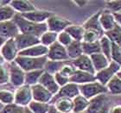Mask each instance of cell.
Returning a JSON list of instances; mask_svg holds the SVG:
<instances>
[{
  "label": "cell",
  "mask_w": 121,
  "mask_h": 113,
  "mask_svg": "<svg viewBox=\"0 0 121 113\" xmlns=\"http://www.w3.org/2000/svg\"><path fill=\"white\" fill-rule=\"evenodd\" d=\"M18 53L19 51L17 49L14 38L7 39L6 42L4 43V45L0 48V54L8 63L15 61V60L18 56Z\"/></svg>",
  "instance_id": "obj_7"
},
{
  "label": "cell",
  "mask_w": 121,
  "mask_h": 113,
  "mask_svg": "<svg viewBox=\"0 0 121 113\" xmlns=\"http://www.w3.org/2000/svg\"><path fill=\"white\" fill-rule=\"evenodd\" d=\"M17 26L16 23L11 21L7 22H0V37L10 39V38H15L19 34Z\"/></svg>",
  "instance_id": "obj_15"
},
{
  "label": "cell",
  "mask_w": 121,
  "mask_h": 113,
  "mask_svg": "<svg viewBox=\"0 0 121 113\" xmlns=\"http://www.w3.org/2000/svg\"><path fill=\"white\" fill-rule=\"evenodd\" d=\"M24 113H34V112L29 108L28 106H26V107H24Z\"/></svg>",
  "instance_id": "obj_50"
},
{
  "label": "cell",
  "mask_w": 121,
  "mask_h": 113,
  "mask_svg": "<svg viewBox=\"0 0 121 113\" xmlns=\"http://www.w3.org/2000/svg\"><path fill=\"white\" fill-rule=\"evenodd\" d=\"M29 108L34 113H48L50 105L47 103H41L32 100L28 105Z\"/></svg>",
  "instance_id": "obj_34"
},
{
  "label": "cell",
  "mask_w": 121,
  "mask_h": 113,
  "mask_svg": "<svg viewBox=\"0 0 121 113\" xmlns=\"http://www.w3.org/2000/svg\"><path fill=\"white\" fill-rule=\"evenodd\" d=\"M73 4H75L78 7H83V6H85V5L87 4V1H73Z\"/></svg>",
  "instance_id": "obj_47"
},
{
  "label": "cell",
  "mask_w": 121,
  "mask_h": 113,
  "mask_svg": "<svg viewBox=\"0 0 121 113\" xmlns=\"http://www.w3.org/2000/svg\"><path fill=\"white\" fill-rule=\"evenodd\" d=\"M13 22L17 26L18 30L21 34L32 35L40 38L41 35L46 31H48V27L46 23H35L27 20L23 17L20 14L17 13V15L12 19Z\"/></svg>",
  "instance_id": "obj_1"
},
{
  "label": "cell",
  "mask_w": 121,
  "mask_h": 113,
  "mask_svg": "<svg viewBox=\"0 0 121 113\" xmlns=\"http://www.w3.org/2000/svg\"><path fill=\"white\" fill-rule=\"evenodd\" d=\"M82 50H83L84 54H86L88 56L101 53L99 41L93 42H82Z\"/></svg>",
  "instance_id": "obj_27"
},
{
  "label": "cell",
  "mask_w": 121,
  "mask_h": 113,
  "mask_svg": "<svg viewBox=\"0 0 121 113\" xmlns=\"http://www.w3.org/2000/svg\"><path fill=\"white\" fill-rule=\"evenodd\" d=\"M6 40H7V39H5V38L0 37V48H1V47L4 45V43L6 42Z\"/></svg>",
  "instance_id": "obj_49"
},
{
  "label": "cell",
  "mask_w": 121,
  "mask_h": 113,
  "mask_svg": "<svg viewBox=\"0 0 121 113\" xmlns=\"http://www.w3.org/2000/svg\"><path fill=\"white\" fill-rule=\"evenodd\" d=\"M55 107L61 113H73V99L69 98H59L53 104Z\"/></svg>",
  "instance_id": "obj_23"
},
{
  "label": "cell",
  "mask_w": 121,
  "mask_h": 113,
  "mask_svg": "<svg viewBox=\"0 0 121 113\" xmlns=\"http://www.w3.org/2000/svg\"><path fill=\"white\" fill-rule=\"evenodd\" d=\"M80 89L79 85L73 83H68L66 85L60 88V90L56 95H54L53 98L49 105H53L57 99L59 98H69V99H73V98L80 95Z\"/></svg>",
  "instance_id": "obj_8"
},
{
  "label": "cell",
  "mask_w": 121,
  "mask_h": 113,
  "mask_svg": "<svg viewBox=\"0 0 121 113\" xmlns=\"http://www.w3.org/2000/svg\"><path fill=\"white\" fill-rule=\"evenodd\" d=\"M73 113H74V112H73ZM81 113H86V111H84V112H81Z\"/></svg>",
  "instance_id": "obj_54"
},
{
  "label": "cell",
  "mask_w": 121,
  "mask_h": 113,
  "mask_svg": "<svg viewBox=\"0 0 121 113\" xmlns=\"http://www.w3.org/2000/svg\"><path fill=\"white\" fill-rule=\"evenodd\" d=\"M57 38H58V34L57 33L48 30V31H46L45 33H43V35H41L40 43L42 45L48 48L56 42H57Z\"/></svg>",
  "instance_id": "obj_30"
},
{
  "label": "cell",
  "mask_w": 121,
  "mask_h": 113,
  "mask_svg": "<svg viewBox=\"0 0 121 113\" xmlns=\"http://www.w3.org/2000/svg\"><path fill=\"white\" fill-rule=\"evenodd\" d=\"M33 100L31 86L24 85L17 88L14 92V103L23 107H26Z\"/></svg>",
  "instance_id": "obj_6"
},
{
  "label": "cell",
  "mask_w": 121,
  "mask_h": 113,
  "mask_svg": "<svg viewBox=\"0 0 121 113\" xmlns=\"http://www.w3.org/2000/svg\"><path fill=\"white\" fill-rule=\"evenodd\" d=\"M106 36L108 37L112 42L121 47V27L118 23H116L115 27L112 30L106 32Z\"/></svg>",
  "instance_id": "obj_32"
},
{
  "label": "cell",
  "mask_w": 121,
  "mask_h": 113,
  "mask_svg": "<svg viewBox=\"0 0 121 113\" xmlns=\"http://www.w3.org/2000/svg\"><path fill=\"white\" fill-rule=\"evenodd\" d=\"M76 70H77V69L74 67V66H73L72 63H69L68 61V62L65 63V65L63 66L62 68L60 69V71L59 73H60L61 74L67 76V77H68V78L70 79V77L74 73V72H75Z\"/></svg>",
  "instance_id": "obj_42"
},
{
  "label": "cell",
  "mask_w": 121,
  "mask_h": 113,
  "mask_svg": "<svg viewBox=\"0 0 121 113\" xmlns=\"http://www.w3.org/2000/svg\"><path fill=\"white\" fill-rule=\"evenodd\" d=\"M48 48L42 44L33 46L31 48H26L24 50H22L18 53V56H24V57H33L38 58L43 57V56H47Z\"/></svg>",
  "instance_id": "obj_17"
},
{
  "label": "cell",
  "mask_w": 121,
  "mask_h": 113,
  "mask_svg": "<svg viewBox=\"0 0 121 113\" xmlns=\"http://www.w3.org/2000/svg\"><path fill=\"white\" fill-rule=\"evenodd\" d=\"M15 42L18 51L20 52L26 48H31L33 46L40 44V38L32 35H26L19 33L15 38Z\"/></svg>",
  "instance_id": "obj_11"
},
{
  "label": "cell",
  "mask_w": 121,
  "mask_h": 113,
  "mask_svg": "<svg viewBox=\"0 0 121 113\" xmlns=\"http://www.w3.org/2000/svg\"><path fill=\"white\" fill-rule=\"evenodd\" d=\"M110 113H121V105L113 106L110 111Z\"/></svg>",
  "instance_id": "obj_46"
},
{
  "label": "cell",
  "mask_w": 121,
  "mask_h": 113,
  "mask_svg": "<svg viewBox=\"0 0 121 113\" xmlns=\"http://www.w3.org/2000/svg\"><path fill=\"white\" fill-rule=\"evenodd\" d=\"M46 24L48 27V30L59 34L62 31H65L66 29L68 28L69 25H71L72 23L68 19H65L61 17L53 14L47 20Z\"/></svg>",
  "instance_id": "obj_10"
},
{
  "label": "cell",
  "mask_w": 121,
  "mask_h": 113,
  "mask_svg": "<svg viewBox=\"0 0 121 113\" xmlns=\"http://www.w3.org/2000/svg\"><path fill=\"white\" fill-rule=\"evenodd\" d=\"M106 87L112 94H121V79L115 75L107 83Z\"/></svg>",
  "instance_id": "obj_33"
},
{
  "label": "cell",
  "mask_w": 121,
  "mask_h": 113,
  "mask_svg": "<svg viewBox=\"0 0 121 113\" xmlns=\"http://www.w3.org/2000/svg\"><path fill=\"white\" fill-rule=\"evenodd\" d=\"M38 84L43 85V87L46 88L48 92H50L53 95H56L60 88L58 85V84L56 83L53 74H50V73H47L45 71H44L43 74L42 75L40 80H39Z\"/></svg>",
  "instance_id": "obj_16"
},
{
  "label": "cell",
  "mask_w": 121,
  "mask_h": 113,
  "mask_svg": "<svg viewBox=\"0 0 121 113\" xmlns=\"http://www.w3.org/2000/svg\"><path fill=\"white\" fill-rule=\"evenodd\" d=\"M8 67H9L10 84L17 88L24 85L25 84V72L15 61L8 63Z\"/></svg>",
  "instance_id": "obj_5"
},
{
  "label": "cell",
  "mask_w": 121,
  "mask_h": 113,
  "mask_svg": "<svg viewBox=\"0 0 121 113\" xmlns=\"http://www.w3.org/2000/svg\"><path fill=\"white\" fill-rule=\"evenodd\" d=\"M54 77H55V80H56V83L58 84V85L60 87H62V86L66 85L67 84L70 83L69 78L65 75H63V74H61V73H59V72L56 73V74L54 75Z\"/></svg>",
  "instance_id": "obj_44"
},
{
  "label": "cell",
  "mask_w": 121,
  "mask_h": 113,
  "mask_svg": "<svg viewBox=\"0 0 121 113\" xmlns=\"http://www.w3.org/2000/svg\"><path fill=\"white\" fill-rule=\"evenodd\" d=\"M44 73V69L40 70H34L30 71L25 73V85H28L30 86L35 85L38 84L39 80L42 77V75Z\"/></svg>",
  "instance_id": "obj_28"
},
{
  "label": "cell",
  "mask_w": 121,
  "mask_h": 113,
  "mask_svg": "<svg viewBox=\"0 0 121 113\" xmlns=\"http://www.w3.org/2000/svg\"><path fill=\"white\" fill-rule=\"evenodd\" d=\"M16 15L17 12L10 4L0 7V22L11 21Z\"/></svg>",
  "instance_id": "obj_31"
},
{
  "label": "cell",
  "mask_w": 121,
  "mask_h": 113,
  "mask_svg": "<svg viewBox=\"0 0 121 113\" xmlns=\"http://www.w3.org/2000/svg\"><path fill=\"white\" fill-rule=\"evenodd\" d=\"M10 5L15 10V11L18 14H23L35 10L36 8L35 5L30 1L21 0V1H10Z\"/></svg>",
  "instance_id": "obj_21"
},
{
  "label": "cell",
  "mask_w": 121,
  "mask_h": 113,
  "mask_svg": "<svg viewBox=\"0 0 121 113\" xmlns=\"http://www.w3.org/2000/svg\"><path fill=\"white\" fill-rule=\"evenodd\" d=\"M72 64L74 66V67L77 70H81L83 72L92 73V74H95L96 72L93 68V63L91 60L90 56L86 55V54H81L78 58H76L75 60L72 61Z\"/></svg>",
  "instance_id": "obj_14"
},
{
  "label": "cell",
  "mask_w": 121,
  "mask_h": 113,
  "mask_svg": "<svg viewBox=\"0 0 121 113\" xmlns=\"http://www.w3.org/2000/svg\"><path fill=\"white\" fill-rule=\"evenodd\" d=\"M117 76H118L119 78H120V79H121V71H119V73H117Z\"/></svg>",
  "instance_id": "obj_52"
},
{
  "label": "cell",
  "mask_w": 121,
  "mask_h": 113,
  "mask_svg": "<svg viewBox=\"0 0 121 113\" xmlns=\"http://www.w3.org/2000/svg\"><path fill=\"white\" fill-rule=\"evenodd\" d=\"M89 102H90V100H88L87 98H86L85 97L81 95V94L78 95L77 97H75L73 99V112L81 113L86 111V109L88 108L89 106Z\"/></svg>",
  "instance_id": "obj_26"
},
{
  "label": "cell",
  "mask_w": 121,
  "mask_h": 113,
  "mask_svg": "<svg viewBox=\"0 0 121 113\" xmlns=\"http://www.w3.org/2000/svg\"><path fill=\"white\" fill-rule=\"evenodd\" d=\"M101 11H98V12L92 16L90 18H88L87 20L83 24L84 29H91L94 30L97 32H99L101 34H104V30L102 29L99 23V15H100Z\"/></svg>",
  "instance_id": "obj_22"
},
{
  "label": "cell",
  "mask_w": 121,
  "mask_h": 113,
  "mask_svg": "<svg viewBox=\"0 0 121 113\" xmlns=\"http://www.w3.org/2000/svg\"><path fill=\"white\" fill-rule=\"evenodd\" d=\"M0 113H24V107L13 103L4 105Z\"/></svg>",
  "instance_id": "obj_40"
},
{
  "label": "cell",
  "mask_w": 121,
  "mask_h": 113,
  "mask_svg": "<svg viewBox=\"0 0 121 113\" xmlns=\"http://www.w3.org/2000/svg\"><path fill=\"white\" fill-rule=\"evenodd\" d=\"M65 31L70 35L73 41H78V42H82L83 40V35L85 29L83 26L75 25V24H71L66 29Z\"/></svg>",
  "instance_id": "obj_25"
},
{
  "label": "cell",
  "mask_w": 121,
  "mask_h": 113,
  "mask_svg": "<svg viewBox=\"0 0 121 113\" xmlns=\"http://www.w3.org/2000/svg\"><path fill=\"white\" fill-rule=\"evenodd\" d=\"M71 83L76 84V85H84V84L91 83L96 81L95 74L83 72L81 70H76L73 75L69 79Z\"/></svg>",
  "instance_id": "obj_18"
},
{
  "label": "cell",
  "mask_w": 121,
  "mask_h": 113,
  "mask_svg": "<svg viewBox=\"0 0 121 113\" xmlns=\"http://www.w3.org/2000/svg\"><path fill=\"white\" fill-rule=\"evenodd\" d=\"M79 89H80L81 95L87 98L88 100L108 92L106 85H101L98 81L84 84V85H79Z\"/></svg>",
  "instance_id": "obj_3"
},
{
  "label": "cell",
  "mask_w": 121,
  "mask_h": 113,
  "mask_svg": "<svg viewBox=\"0 0 121 113\" xmlns=\"http://www.w3.org/2000/svg\"><path fill=\"white\" fill-rule=\"evenodd\" d=\"M0 102L4 105H7L14 103V92L7 90L0 89Z\"/></svg>",
  "instance_id": "obj_37"
},
{
  "label": "cell",
  "mask_w": 121,
  "mask_h": 113,
  "mask_svg": "<svg viewBox=\"0 0 121 113\" xmlns=\"http://www.w3.org/2000/svg\"><path fill=\"white\" fill-rule=\"evenodd\" d=\"M2 6V2H1V0H0V7Z\"/></svg>",
  "instance_id": "obj_53"
},
{
  "label": "cell",
  "mask_w": 121,
  "mask_h": 113,
  "mask_svg": "<svg viewBox=\"0 0 121 113\" xmlns=\"http://www.w3.org/2000/svg\"><path fill=\"white\" fill-rule=\"evenodd\" d=\"M66 62H68V61H55V60H48L44 66V71L55 75L56 73L60 72Z\"/></svg>",
  "instance_id": "obj_29"
},
{
  "label": "cell",
  "mask_w": 121,
  "mask_h": 113,
  "mask_svg": "<svg viewBox=\"0 0 121 113\" xmlns=\"http://www.w3.org/2000/svg\"><path fill=\"white\" fill-rule=\"evenodd\" d=\"M48 113H61V112H60V111L55 107L54 105H50V107H49V110H48Z\"/></svg>",
  "instance_id": "obj_48"
},
{
  "label": "cell",
  "mask_w": 121,
  "mask_h": 113,
  "mask_svg": "<svg viewBox=\"0 0 121 113\" xmlns=\"http://www.w3.org/2000/svg\"><path fill=\"white\" fill-rule=\"evenodd\" d=\"M48 60L47 56L33 58L24 57V56H17L15 60V62L23 69L25 73L30 71L44 69V66Z\"/></svg>",
  "instance_id": "obj_2"
},
{
  "label": "cell",
  "mask_w": 121,
  "mask_h": 113,
  "mask_svg": "<svg viewBox=\"0 0 121 113\" xmlns=\"http://www.w3.org/2000/svg\"><path fill=\"white\" fill-rule=\"evenodd\" d=\"M10 82V73H9V67L8 62L0 65V86L5 85L6 83Z\"/></svg>",
  "instance_id": "obj_38"
},
{
  "label": "cell",
  "mask_w": 121,
  "mask_h": 113,
  "mask_svg": "<svg viewBox=\"0 0 121 113\" xmlns=\"http://www.w3.org/2000/svg\"><path fill=\"white\" fill-rule=\"evenodd\" d=\"M67 53L69 57V60H75L76 58L83 54V50H82V42H78V41H73V42L70 45H68L67 48Z\"/></svg>",
  "instance_id": "obj_24"
},
{
  "label": "cell",
  "mask_w": 121,
  "mask_h": 113,
  "mask_svg": "<svg viewBox=\"0 0 121 113\" xmlns=\"http://www.w3.org/2000/svg\"><path fill=\"white\" fill-rule=\"evenodd\" d=\"M111 60L121 67V47L112 42Z\"/></svg>",
  "instance_id": "obj_39"
},
{
  "label": "cell",
  "mask_w": 121,
  "mask_h": 113,
  "mask_svg": "<svg viewBox=\"0 0 121 113\" xmlns=\"http://www.w3.org/2000/svg\"><path fill=\"white\" fill-rule=\"evenodd\" d=\"M90 58L96 73L105 69L110 64V60L102 53L92 54L90 55Z\"/></svg>",
  "instance_id": "obj_20"
},
{
  "label": "cell",
  "mask_w": 121,
  "mask_h": 113,
  "mask_svg": "<svg viewBox=\"0 0 121 113\" xmlns=\"http://www.w3.org/2000/svg\"><path fill=\"white\" fill-rule=\"evenodd\" d=\"M73 39L70 35H68L66 31H62L58 34V38H57V42L62 46H64L65 48H67L68 45H70L71 43L73 42Z\"/></svg>",
  "instance_id": "obj_41"
},
{
  "label": "cell",
  "mask_w": 121,
  "mask_h": 113,
  "mask_svg": "<svg viewBox=\"0 0 121 113\" xmlns=\"http://www.w3.org/2000/svg\"><path fill=\"white\" fill-rule=\"evenodd\" d=\"M4 105H3V104L1 103V102H0V111H2L3 108H4Z\"/></svg>",
  "instance_id": "obj_51"
},
{
  "label": "cell",
  "mask_w": 121,
  "mask_h": 113,
  "mask_svg": "<svg viewBox=\"0 0 121 113\" xmlns=\"http://www.w3.org/2000/svg\"><path fill=\"white\" fill-rule=\"evenodd\" d=\"M99 43H100L101 53L105 54L109 60H111V51H112V42L106 37V35H103L99 39Z\"/></svg>",
  "instance_id": "obj_35"
},
{
  "label": "cell",
  "mask_w": 121,
  "mask_h": 113,
  "mask_svg": "<svg viewBox=\"0 0 121 113\" xmlns=\"http://www.w3.org/2000/svg\"><path fill=\"white\" fill-rule=\"evenodd\" d=\"M102 36H103V34L99 32L91 29H85L82 42H93L99 41V39Z\"/></svg>",
  "instance_id": "obj_36"
},
{
  "label": "cell",
  "mask_w": 121,
  "mask_h": 113,
  "mask_svg": "<svg viewBox=\"0 0 121 113\" xmlns=\"http://www.w3.org/2000/svg\"><path fill=\"white\" fill-rule=\"evenodd\" d=\"M54 13L50 12V11H47V10H36L30 11V12L23 13V14H20L23 17H24L27 20L33 22L35 23H44L47 22L48 18L50 17L51 16L53 15Z\"/></svg>",
  "instance_id": "obj_13"
},
{
  "label": "cell",
  "mask_w": 121,
  "mask_h": 113,
  "mask_svg": "<svg viewBox=\"0 0 121 113\" xmlns=\"http://www.w3.org/2000/svg\"><path fill=\"white\" fill-rule=\"evenodd\" d=\"M106 4L112 13L121 12V1H106Z\"/></svg>",
  "instance_id": "obj_43"
},
{
  "label": "cell",
  "mask_w": 121,
  "mask_h": 113,
  "mask_svg": "<svg viewBox=\"0 0 121 113\" xmlns=\"http://www.w3.org/2000/svg\"><path fill=\"white\" fill-rule=\"evenodd\" d=\"M120 69V66L112 60V61H110V64L107 67L95 73L96 81L99 82L101 85H106L109 81L115 76V74L119 73Z\"/></svg>",
  "instance_id": "obj_4"
},
{
  "label": "cell",
  "mask_w": 121,
  "mask_h": 113,
  "mask_svg": "<svg viewBox=\"0 0 121 113\" xmlns=\"http://www.w3.org/2000/svg\"><path fill=\"white\" fill-rule=\"evenodd\" d=\"M31 91H32L33 100L36 101V102L49 104L54 97V95L50 92H48L46 88H44L40 84L32 85Z\"/></svg>",
  "instance_id": "obj_12"
},
{
  "label": "cell",
  "mask_w": 121,
  "mask_h": 113,
  "mask_svg": "<svg viewBox=\"0 0 121 113\" xmlns=\"http://www.w3.org/2000/svg\"><path fill=\"white\" fill-rule=\"evenodd\" d=\"M47 58L48 60L55 61H68L69 60L66 48L58 42H56L50 47H48Z\"/></svg>",
  "instance_id": "obj_9"
},
{
  "label": "cell",
  "mask_w": 121,
  "mask_h": 113,
  "mask_svg": "<svg viewBox=\"0 0 121 113\" xmlns=\"http://www.w3.org/2000/svg\"><path fill=\"white\" fill-rule=\"evenodd\" d=\"M99 23L102 29L105 30L106 32L112 29L117 23L114 18L113 13H112L109 10L101 11L99 15Z\"/></svg>",
  "instance_id": "obj_19"
},
{
  "label": "cell",
  "mask_w": 121,
  "mask_h": 113,
  "mask_svg": "<svg viewBox=\"0 0 121 113\" xmlns=\"http://www.w3.org/2000/svg\"><path fill=\"white\" fill-rule=\"evenodd\" d=\"M113 15H114V18H115L116 23L121 27V12L113 13Z\"/></svg>",
  "instance_id": "obj_45"
}]
</instances>
